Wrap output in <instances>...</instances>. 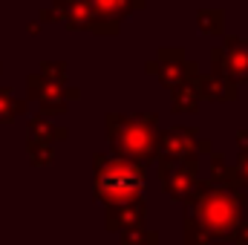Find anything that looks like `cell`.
Masks as SVG:
<instances>
[{
    "label": "cell",
    "instance_id": "cell-1",
    "mask_svg": "<svg viewBox=\"0 0 248 245\" xmlns=\"http://www.w3.org/2000/svg\"><path fill=\"white\" fill-rule=\"evenodd\" d=\"M139 187H141L139 170L124 168V165H116V168H110V170H104V173L98 176V193H101L107 202H124V199L133 196Z\"/></svg>",
    "mask_w": 248,
    "mask_h": 245
}]
</instances>
